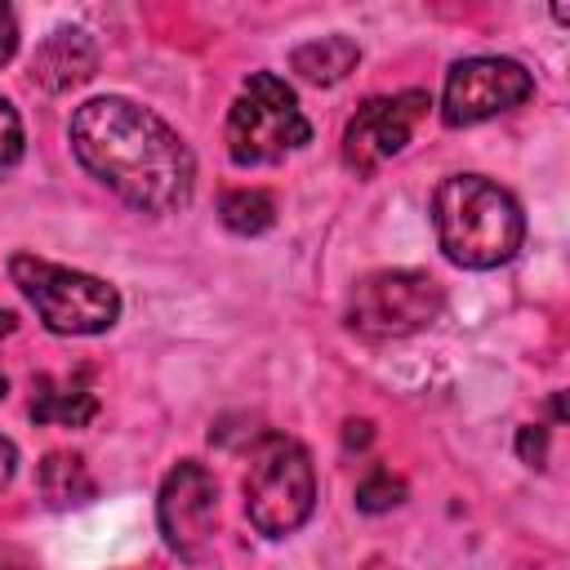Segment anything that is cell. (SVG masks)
<instances>
[{
	"label": "cell",
	"mask_w": 570,
	"mask_h": 570,
	"mask_svg": "<svg viewBox=\"0 0 570 570\" xmlns=\"http://www.w3.org/2000/svg\"><path fill=\"white\" fill-rule=\"evenodd\" d=\"M227 156L236 165H276L303 142H312V125L294 98V89L276 71H254L227 111Z\"/></svg>",
	"instance_id": "5"
},
{
	"label": "cell",
	"mask_w": 570,
	"mask_h": 570,
	"mask_svg": "<svg viewBox=\"0 0 570 570\" xmlns=\"http://www.w3.org/2000/svg\"><path fill=\"white\" fill-rule=\"evenodd\" d=\"M13 325H18V316H13V312H0V338L13 334Z\"/></svg>",
	"instance_id": "21"
},
{
	"label": "cell",
	"mask_w": 570,
	"mask_h": 570,
	"mask_svg": "<svg viewBox=\"0 0 570 570\" xmlns=\"http://www.w3.org/2000/svg\"><path fill=\"white\" fill-rule=\"evenodd\" d=\"M18 156H22V120H18L13 102L0 98V169L18 165Z\"/></svg>",
	"instance_id": "16"
},
{
	"label": "cell",
	"mask_w": 570,
	"mask_h": 570,
	"mask_svg": "<svg viewBox=\"0 0 570 570\" xmlns=\"http://www.w3.org/2000/svg\"><path fill=\"white\" fill-rule=\"evenodd\" d=\"M445 307V289L436 276L414 267H387L356 281L347 298V325L365 338H405L428 330Z\"/></svg>",
	"instance_id": "6"
},
{
	"label": "cell",
	"mask_w": 570,
	"mask_h": 570,
	"mask_svg": "<svg viewBox=\"0 0 570 570\" xmlns=\"http://www.w3.org/2000/svg\"><path fill=\"white\" fill-rule=\"evenodd\" d=\"M9 276L22 289V298L36 307L45 330L53 334H102L120 316V294L102 276H89L36 254H13Z\"/></svg>",
	"instance_id": "4"
},
{
	"label": "cell",
	"mask_w": 570,
	"mask_h": 570,
	"mask_svg": "<svg viewBox=\"0 0 570 570\" xmlns=\"http://www.w3.org/2000/svg\"><path fill=\"white\" fill-rule=\"evenodd\" d=\"M356 62H361V49L347 36H321V40H307L289 53V67L307 85H338Z\"/></svg>",
	"instance_id": "11"
},
{
	"label": "cell",
	"mask_w": 570,
	"mask_h": 570,
	"mask_svg": "<svg viewBox=\"0 0 570 570\" xmlns=\"http://www.w3.org/2000/svg\"><path fill=\"white\" fill-rule=\"evenodd\" d=\"M36 481H40V494H45L49 503H58V508L80 503V499H89V494H94V476H89L85 459H80V454H67V450L45 454V463H40Z\"/></svg>",
	"instance_id": "13"
},
{
	"label": "cell",
	"mask_w": 570,
	"mask_h": 570,
	"mask_svg": "<svg viewBox=\"0 0 570 570\" xmlns=\"http://www.w3.org/2000/svg\"><path fill=\"white\" fill-rule=\"evenodd\" d=\"M534 94L530 71L517 58H499V53H476L450 67L445 89H441V120L445 125H481L499 111L521 107Z\"/></svg>",
	"instance_id": "7"
},
{
	"label": "cell",
	"mask_w": 570,
	"mask_h": 570,
	"mask_svg": "<svg viewBox=\"0 0 570 570\" xmlns=\"http://www.w3.org/2000/svg\"><path fill=\"white\" fill-rule=\"evenodd\" d=\"M517 454H521L530 468H543V459H548V432H543L539 423H525V428L517 432Z\"/></svg>",
	"instance_id": "17"
},
{
	"label": "cell",
	"mask_w": 570,
	"mask_h": 570,
	"mask_svg": "<svg viewBox=\"0 0 570 570\" xmlns=\"http://www.w3.org/2000/svg\"><path fill=\"white\" fill-rule=\"evenodd\" d=\"M156 521H160L165 543L178 557L205 552V543L214 539V521H218V485L205 463L183 459L178 468H169L156 494Z\"/></svg>",
	"instance_id": "8"
},
{
	"label": "cell",
	"mask_w": 570,
	"mask_h": 570,
	"mask_svg": "<svg viewBox=\"0 0 570 570\" xmlns=\"http://www.w3.org/2000/svg\"><path fill=\"white\" fill-rule=\"evenodd\" d=\"M432 227L445 258L468 272L503 267L525 240V218L517 196L481 174L441 178V187L432 191Z\"/></svg>",
	"instance_id": "2"
},
{
	"label": "cell",
	"mask_w": 570,
	"mask_h": 570,
	"mask_svg": "<svg viewBox=\"0 0 570 570\" xmlns=\"http://www.w3.org/2000/svg\"><path fill=\"white\" fill-rule=\"evenodd\" d=\"M13 472H18V450L9 436H0V490L13 481Z\"/></svg>",
	"instance_id": "19"
},
{
	"label": "cell",
	"mask_w": 570,
	"mask_h": 570,
	"mask_svg": "<svg viewBox=\"0 0 570 570\" xmlns=\"http://www.w3.org/2000/svg\"><path fill=\"white\" fill-rule=\"evenodd\" d=\"M401 499H405V481L392 476L387 468H374V472L356 485V508H361V512H387V508H396Z\"/></svg>",
	"instance_id": "15"
},
{
	"label": "cell",
	"mask_w": 570,
	"mask_h": 570,
	"mask_svg": "<svg viewBox=\"0 0 570 570\" xmlns=\"http://www.w3.org/2000/svg\"><path fill=\"white\" fill-rule=\"evenodd\" d=\"M218 214H223L227 232H236V236H258V232H267V227L276 223V200H272L267 191H258V187H236V191L223 196Z\"/></svg>",
	"instance_id": "14"
},
{
	"label": "cell",
	"mask_w": 570,
	"mask_h": 570,
	"mask_svg": "<svg viewBox=\"0 0 570 570\" xmlns=\"http://www.w3.org/2000/svg\"><path fill=\"white\" fill-rule=\"evenodd\" d=\"M316 508V468L312 454L281 432H267L245 472V517L258 534L285 539L294 534Z\"/></svg>",
	"instance_id": "3"
},
{
	"label": "cell",
	"mask_w": 570,
	"mask_h": 570,
	"mask_svg": "<svg viewBox=\"0 0 570 570\" xmlns=\"http://www.w3.org/2000/svg\"><path fill=\"white\" fill-rule=\"evenodd\" d=\"M4 392H9V379H4V374H0V401H4Z\"/></svg>",
	"instance_id": "22"
},
{
	"label": "cell",
	"mask_w": 570,
	"mask_h": 570,
	"mask_svg": "<svg viewBox=\"0 0 570 570\" xmlns=\"http://www.w3.org/2000/svg\"><path fill=\"white\" fill-rule=\"evenodd\" d=\"M98 67V49L94 40L80 31V27H58L40 49H36V62H31V80L49 94H62V89H76L94 76Z\"/></svg>",
	"instance_id": "10"
},
{
	"label": "cell",
	"mask_w": 570,
	"mask_h": 570,
	"mask_svg": "<svg viewBox=\"0 0 570 570\" xmlns=\"http://www.w3.org/2000/svg\"><path fill=\"white\" fill-rule=\"evenodd\" d=\"M76 160L138 214H174L191 200L196 160L178 129L129 98H89L67 125Z\"/></svg>",
	"instance_id": "1"
},
{
	"label": "cell",
	"mask_w": 570,
	"mask_h": 570,
	"mask_svg": "<svg viewBox=\"0 0 570 570\" xmlns=\"http://www.w3.org/2000/svg\"><path fill=\"white\" fill-rule=\"evenodd\" d=\"M423 111H428L423 89H405V94H392V98L361 102L356 116L343 129V165L356 169V174H374L383 160H392L410 142Z\"/></svg>",
	"instance_id": "9"
},
{
	"label": "cell",
	"mask_w": 570,
	"mask_h": 570,
	"mask_svg": "<svg viewBox=\"0 0 570 570\" xmlns=\"http://www.w3.org/2000/svg\"><path fill=\"white\" fill-rule=\"evenodd\" d=\"M343 441H347V445H365V441H370V423H365V419H361V423H347Z\"/></svg>",
	"instance_id": "20"
},
{
	"label": "cell",
	"mask_w": 570,
	"mask_h": 570,
	"mask_svg": "<svg viewBox=\"0 0 570 570\" xmlns=\"http://www.w3.org/2000/svg\"><path fill=\"white\" fill-rule=\"evenodd\" d=\"M13 49H18V18L9 4H0V67L13 58Z\"/></svg>",
	"instance_id": "18"
},
{
	"label": "cell",
	"mask_w": 570,
	"mask_h": 570,
	"mask_svg": "<svg viewBox=\"0 0 570 570\" xmlns=\"http://www.w3.org/2000/svg\"><path fill=\"white\" fill-rule=\"evenodd\" d=\"M98 414V396L80 383H58V379H36L31 392V419L36 423H62V428H85Z\"/></svg>",
	"instance_id": "12"
}]
</instances>
